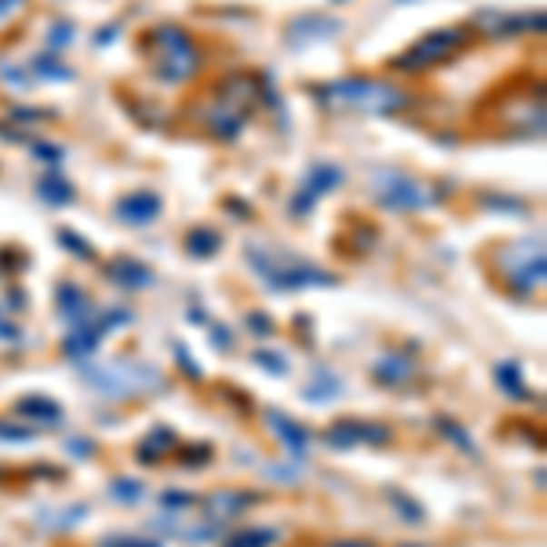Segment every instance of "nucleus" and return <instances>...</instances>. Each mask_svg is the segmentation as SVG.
Instances as JSON below:
<instances>
[{
    "instance_id": "nucleus-1",
    "label": "nucleus",
    "mask_w": 547,
    "mask_h": 547,
    "mask_svg": "<svg viewBox=\"0 0 547 547\" xmlns=\"http://www.w3.org/2000/svg\"><path fill=\"white\" fill-rule=\"evenodd\" d=\"M318 95L333 110H362V114H398L413 103L409 92L376 77H343V81L318 88Z\"/></svg>"
},
{
    "instance_id": "nucleus-2",
    "label": "nucleus",
    "mask_w": 547,
    "mask_h": 547,
    "mask_svg": "<svg viewBox=\"0 0 547 547\" xmlns=\"http://www.w3.org/2000/svg\"><path fill=\"white\" fill-rule=\"evenodd\" d=\"M150 48H154V70L164 85H183L201 70V52H197L194 37L172 23L157 26L150 34Z\"/></svg>"
},
{
    "instance_id": "nucleus-3",
    "label": "nucleus",
    "mask_w": 547,
    "mask_h": 547,
    "mask_svg": "<svg viewBox=\"0 0 547 547\" xmlns=\"http://www.w3.org/2000/svg\"><path fill=\"white\" fill-rule=\"evenodd\" d=\"M248 263L259 270V278L274 289H322V285H336L333 274L300 263L293 255H278V252H263L259 244H248Z\"/></svg>"
},
{
    "instance_id": "nucleus-4",
    "label": "nucleus",
    "mask_w": 547,
    "mask_h": 547,
    "mask_svg": "<svg viewBox=\"0 0 547 547\" xmlns=\"http://www.w3.org/2000/svg\"><path fill=\"white\" fill-rule=\"evenodd\" d=\"M467 30L463 26H449V30H434L427 37H420L413 48H405L402 55L391 59V70H402V74H423L438 63H449L456 52L467 48Z\"/></svg>"
},
{
    "instance_id": "nucleus-5",
    "label": "nucleus",
    "mask_w": 547,
    "mask_h": 547,
    "mask_svg": "<svg viewBox=\"0 0 547 547\" xmlns=\"http://www.w3.org/2000/svg\"><path fill=\"white\" fill-rule=\"evenodd\" d=\"M373 194L383 208H394V212H420L434 204V190H427L420 179L394 172V168L373 175Z\"/></svg>"
},
{
    "instance_id": "nucleus-6",
    "label": "nucleus",
    "mask_w": 547,
    "mask_h": 547,
    "mask_svg": "<svg viewBox=\"0 0 547 547\" xmlns=\"http://www.w3.org/2000/svg\"><path fill=\"white\" fill-rule=\"evenodd\" d=\"M92 383H99L103 394H143L150 387H164L161 373L150 369V365H139V362H110L106 369H95L88 373Z\"/></svg>"
},
{
    "instance_id": "nucleus-7",
    "label": "nucleus",
    "mask_w": 547,
    "mask_h": 547,
    "mask_svg": "<svg viewBox=\"0 0 547 547\" xmlns=\"http://www.w3.org/2000/svg\"><path fill=\"white\" fill-rule=\"evenodd\" d=\"M340 179H343L340 164H329V161H318V164H311V172H307L303 186L296 190V197H293L289 212H293L296 219H300V215H307V212L318 204V197H322V194H329V190H336V186H340Z\"/></svg>"
},
{
    "instance_id": "nucleus-8",
    "label": "nucleus",
    "mask_w": 547,
    "mask_h": 547,
    "mask_svg": "<svg viewBox=\"0 0 547 547\" xmlns=\"http://www.w3.org/2000/svg\"><path fill=\"white\" fill-rule=\"evenodd\" d=\"M325 442H329L333 449L383 445V442H391V431H387V427H380V423H369V420H340V423L325 434Z\"/></svg>"
},
{
    "instance_id": "nucleus-9",
    "label": "nucleus",
    "mask_w": 547,
    "mask_h": 547,
    "mask_svg": "<svg viewBox=\"0 0 547 547\" xmlns=\"http://www.w3.org/2000/svg\"><path fill=\"white\" fill-rule=\"evenodd\" d=\"M161 215V197L154 190H132L117 201V219L128 226H146Z\"/></svg>"
},
{
    "instance_id": "nucleus-10",
    "label": "nucleus",
    "mask_w": 547,
    "mask_h": 547,
    "mask_svg": "<svg viewBox=\"0 0 547 547\" xmlns=\"http://www.w3.org/2000/svg\"><path fill=\"white\" fill-rule=\"evenodd\" d=\"M478 26L489 34V37H507V34H518V30H543V15H507V12H482L478 15Z\"/></svg>"
},
{
    "instance_id": "nucleus-11",
    "label": "nucleus",
    "mask_w": 547,
    "mask_h": 547,
    "mask_svg": "<svg viewBox=\"0 0 547 547\" xmlns=\"http://www.w3.org/2000/svg\"><path fill=\"white\" fill-rule=\"evenodd\" d=\"M106 274H110L114 285H124V289H150V285H154V270H150L146 263H139V259L117 255V259L106 266Z\"/></svg>"
},
{
    "instance_id": "nucleus-12",
    "label": "nucleus",
    "mask_w": 547,
    "mask_h": 547,
    "mask_svg": "<svg viewBox=\"0 0 547 547\" xmlns=\"http://www.w3.org/2000/svg\"><path fill=\"white\" fill-rule=\"evenodd\" d=\"M252 500H255V496H252V492H241V489H219V492H212V496H208V518H212V525L237 518V514L244 511V503H252Z\"/></svg>"
},
{
    "instance_id": "nucleus-13",
    "label": "nucleus",
    "mask_w": 547,
    "mask_h": 547,
    "mask_svg": "<svg viewBox=\"0 0 547 547\" xmlns=\"http://www.w3.org/2000/svg\"><path fill=\"white\" fill-rule=\"evenodd\" d=\"M329 34H340V23L336 19H325V15H303L289 26V41L293 45H311V41H325Z\"/></svg>"
},
{
    "instance_id": "nucleus-14",
    "label": "nucleus",
    "mask_w": 547,
    "mask_h": 547,
    "mask_svg": "<svg viewBox=\"0 0 547 547\" xmlns=\"http://www.w3.org/2000/svg\"><path fill=\"white\" fill-rule=\"evenodd\" d=\"M266 423H270L274 434L285 442V449H289L293 456H303V453H307V431H303L296 420H289L285 413H266Z\"/></svg>"
},
{
    "instance_id": "nucleus-15",
    "label": "nucleus",
    "mask_w": 547,
    "mask_h": 547,
    "mask_svg": "<svg viewBox=\"0 0 547 547\" xmlns=\"http://www.w3.org/2000/svg\"><path fill=\"white\" fill-rule=\"evenodd\" d=\"M59 311H63V318L74 322V325H81L85 318H92V303H88V296H85L74 282L59 285Z\"/></svg>"
},
{
    "instance_id": "nucleus-16",
    "label": "nucleus",
    "mask_w": 547,
    "mask_h": 547,
    "mask_svg": "<svg viewBox=\"0 0 547 547\" xmlns=\"http://www.w3.org/2000/svg\"><path fill=\"white\" fill-rule=\"evenodd\" d=\"M103 336H106L103 322L99 325H81V329H74L66 336V354L70 358H88V354H95V347L103 343Z\"/></svg>"
},
{
    "instance_id": "nucleus-17",
    "label": "nucleus",
    "mask_w": 547,
    "mask_h": 547,
    "mask_svg": "<svg viewBox=\"0 0 547 547\" xmlns=\"http://www.w3.org/2000/svg\"><path fill=\"white\" fill-rule=\"evenodd\" d=\"M15 413H19V416H26V420H41V423H48V427L63 423V409H59L52 398H41V394L23 398V402L15 405Z\"/></svg>"
},
{
    "instance_id": "nucleus-18",
    "label": "nucleus",
    "mask_w": 547,
    "mask_h": 547,
    "mask_svg": "<svg viewBox=\"0 0 547 547\" xmlns=\"http://www.w3.org/2000/svg\"><path fill=\"white\" fill-rule=\"evenodd\" d=\"M183 244H186V252H190L194 259H208V255L219 252V234H215L212 226H194Z\"/></svg>"
},
{
    "instance_id": "nucleus-19",
    "label": "nucleus",
    "mask_w": 547,
    "mask_h": 547,
    "mask_svg": "<svg viewBox=\"0 0 547 547\" xmlns=\"http://www.w3.org/2000/svg\"><path fill=\"white\" fill-rule=\"evenodd\" d=\"M37 197L41 201H48V204H74V186L66 183V179H55V175H48V179H41L37 183Z\"/></svg>"
},
{
    "instance_id": "nucleus-20",
    "label": "nucleus",
    "mask_w": 547,
    "mask_h": 547,
    "mask_svg": "<svg viewBox=\"0 0 547 547\" xmlns=\"http://www.w3.org/2000/svg\"><path fill=\"white\" fill-rule=\"evenodd\" d=\"M409 376H413V362H409V358L391 354V358H380V362H376V380H380V383H402V380H409Z\"/></svg>"
},
{
    "instance_id": "nucleus-21",
    "label": "nucleus",
    "mask_w": 547,
    "mask_h": 547,
    "mask_svg": "<svg viewBox=\"0 0 547 547\" xmlns=\"http://www.w3.org/2000/svg\"><path fill=\"white\" fill-rule=\"evenodd\" d=\"M175 445V434H172V427H157L143 445H139V460L143 463H150V460H161L168 449Z\"/></svg>"
},
{
    "instance_id": "nucleus-22",
    "label": "nucleus",
    "mask_w": 547,
    "mask_h": 547,
    "mask_svg": "<svg viewBox=\"0 0 547 547\" xmlns=\"http://www.w3.org/2000/svg\"><path fill=\"white\" fill-rule=\"evenodd\" d=\"M496 383H500L511 398H518V402L529 398V391H525V383H522V369H518L514 362H500V365H496Z\"/></svg>"
},
{
    "instance_id": "nucleus-23",
    "label": "nucleus",
    "mask_w": 547,
    "mask_h": 547,
    "mask_svg": "<svg viewBox=\"0 0 547 547\" xmlns=\"http://www.w3.org/2000/svg\"><path fill=\"white\" fill-rule=\"evenodd\" d=\"M438 431L460 449V453H467V456H478V445H474V438L456 423V420H449V416H438Z\"/></svg>"
},
{
    "instance_id": "nucleus-24",
    "label": "nucleus",
    "mask_w": 547,
    "mask_h": 547,
    "mask_svg": "<svg viewBox=\"0 0 547 547\" xmlns=\"http://www.w3.org/2000/svg\"><path fill=\"white\" fill-rule=\"evenodd\" d=\"M274 540H278L274 529H241V532L226 536V547H270Z\"/></svg>"
},
{
    "instance_id": "nucleus-25",
    "label": "nucleus",
    "mask_w": 547,
    "mask_h": 547,
    "mask_svg": "<svg viewBox=\"0 0 547 547\" xmlns=\"http://www.w3.org/2000/svg\"><path fill=\"white\" fill-rule=\"evenodd\" d=\"M34 77H41V81H74V74H70V66H59V63H52V59H34Z\"/></svg>"
},
{
    "instance_id": "nucleus-26",
    "label": "nucleus",
    "mask_w": 547,
    "mask_h": 547,
    "mask_svg": "<svg viewBox=\"0 0 547 547\" xmlns=\"http://www.w3.org/2000/svg\"><path fill=\"white\" fill-rule=\"evenodd\" d=\"M110 492H114L117 500H124V503H135V500L143 496V485H139L135 478H117V482L110 485Z\"/></svg>"
},
{
    "instance_id": "nucleus-27",
    "label": "nucleus",
    "mask_w": 547,
    "mask_h": 547,
    "mask_svg": "<svg viewBox=\"0 0 547 547\" xmlns=\"http://www.w3.org/2000/svg\"><path fill=\"white\" fill-rule=\"evenodd\" d=\"M59 241H63V248H70L77 259H92V255H95V252L88 248V241H85V237H77L74 230H59Z\"/></svg>"
},
{
    "instance_id": "nucleus-28",
    "label": "nucleus",
    "mask_w": 547,
    "mask_h": 547,
    "mask_svg": "<svg viewBox=\"0 0 547 547\" xmlns=\"http://www.w3.org/2000/svg\"><path fill=\"white\" fill-rule=\"evenodd\" d=\"M387 496L398 503V514H402L405 522H423V511H420V503H413V500H409V496H402L398 489H391Z\"/></svg>"
},
{
    "instance_id": "nucleus-29",
    "label": "nucleus",
    "mask_w": 547,
    "mask_h": 547,
    "mask_svg": "<svg viewBox=\"0 0 547 547\" xmlns=\"http://www.w3.org/2000/svg\"><path fill=\"white\" fill-rule=\"evenodd\" d=\"M70 37H74V26H70V23H55V26L48 30V48L59 52V48L70 45Z\"/></svg>"
},
{
    "instance_id": "nucleus-30",
    "label": "nucleus",
    "mask_w": 547,
    "mask_h": 547,
    "mask_svg": "<svg viewBox=\"0 0 547 547\" xmlns=\"http://www.w3.org/2000/svg\"><path fill=\"white\" fill-rule=\"evenodd\" d=\"M255 362H259L263 369H270L274 376H285V373H289V365H285V358H282V354H266V351H259V354H255Z\"/></svg>"
},
{
    "instance_id": "nucleus-31",
    "label": "nucleus",
    "mask_w": 547,
    "mask_h": 547,
    "mask_svg": "<svg viewBox=\"0 0 547 547\" xmlns=\"http://www.w3.org/2000/svg\"><path fill=\"white\" fill-rule=\"evenodd\" d=\"M34 157H41V161H48V164H59V161L66 157V150H63V146H52V143H34Z\"/></svg>"
},
{
    "instance_id": "nucleus-32",
    "label": "nucleus",
    "mask_w": 547,
    "mask_h": 547,
    "mask_svg": "<svg viewBox=\"0 0 547 547\" xmlns=\"http://www.w3.org/2000/svg\"><path fill=\"white\" fill-rule=\"evenodd\" d=\"M190 503H194V496H190V492H179V489H172V492L161 496V507H168V511H186Z\"/></svg>"
},
{
    "instance_id": "nucleus-33",
    "label": "nucleus",
    "mask_w": 547,
    "mask_h": 547,
    "mask_svg": "<svg viewBox=\"0 0 547 547\" xmlns=\"http://www.w3.org/2000/svg\"><path fill=\"white\" fill-rule=\"evenodd\" d=\"M34 431L26 427H15V423H0V442H30Z\"/></svg>"
},
{
    "instance_id": "nucleus-34",
    "label": "nucleus",
    "mask_w": 547,
    "mask_h": 547,
    "mask_svg": "<svg viewBox=\"0 0 547 547\" xmlns=\"http://www.w3.org/2000/svg\"><path fill=\"white\" fill-rule=\"evenodd\" d=\"M244 322H248V329H252V336H274V322H270L266 314H248Z\"/></svg>"
},
{
    "instance_id": "nucleus-35",
    "label": "nucleus",
    "mask_w": 547,
    "mask_h": 547,
    "mask_svg": "<svg viewBox=\"0 0 547 547\" xmlns=\"http://www.w3.org/2000/svg\"><path fill=\"white\" fill-rule=\"evenodd\" d=\"M106 547H161L157 540H135V536H124V540H106Z\"/></svg>"
},
{
    "instance_id": "nucleus-36",
    "label": "nucleus",
    "mask_w": 547,
    "mask_h": 547,
    "mask_svg": "<svg viewBox=\"0 0 547 547\" xmlns=\"http://www.w3.org/2000/svg\"><path fill=\"white\" fill-rule=\"evenodd\" d=\"M204 460H212V449H208V445H194V449L186 453V463H190V467H201Z\"/></svg>"
},
{
    "instance_id": "nucleus-37",
    "label": "nucleus",
    "mask_w": 547,
    "mask_h": 547,
    "mask_svg": "<svg viewBox=\"0 0 547 547\" xmlns=\"http://www.w3.org/2000/svg\"><path fill=\"white\" fill-rule=\"evenodd\" d=\"M175 358H179V365H183V369H186V373H190L194 380L201 376V369L194 365V358H190V351H186V347H175Z\"/></svg>"
},
{
    "instance_id": "nucleus-38",
    "label": "nucleus",
    "mask_w": 547,
    "mask_h": 547,
    "mask_svg": "<svg viewBox=\"0 0 547 547\" xmlns=\"http://www.w3.org/2000/svg\"><path fill=\"white\" fill-rule=\"evenodd\" d=\"M70 453H74L77 460H88V456H92V442H85V438H70Z\"/></svg>"
},
{
    "instance_id": "nucleus-39",
    "label": "nucleus",
    "mask_w": 547,
    "mask_h": 547,
    "mask_svg": "<svg viewBox=\"0 0 547 547\" xmlns=\"http://www.w3.org/2000/svg\"><path fill=\"white\" fill-rule=\"evenodd\" d=\"M208 333H212V336H208V340H212V343H215V347H219V351H226V347H230V336H226V329H223V325H212V329H208Z\"/></svg>"
},
{
    "instance_id": "nucleus-40",
    "label": "nucleus",
    "mask_w": 547,
    "mask_h": 547,
    "mask_svg": "<svg viewBox=\"0 0 547 547\" xmlns=\"http://www.w3.org/2000/svg\"><path fill=\"white\" fill-rule=\"evenodd\" d=\"M333 547H373L369 540H340V543H333Z\"/></svg>"
}]
</instances>
